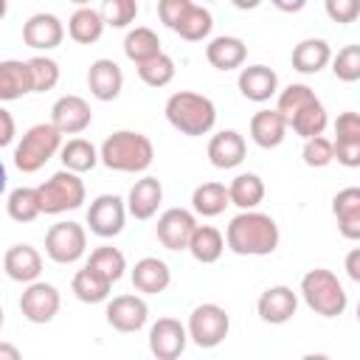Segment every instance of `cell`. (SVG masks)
I'll list each match as a JSON object with an SVG mask.
<instances>
[{
    "mask_svg": "<svg viewBox=\"0 0 360 360\" xmlns=\"http://www.w3.org/2000/svg\"><path fill=\"white\" fill-rule=\"evenodd\" d=\"M281 242V231L270 214L256 208L239 211L225 228V245L236 256H270Z\"/></svg>",
    "mask_w": 360,
    "mask_h": 360,
    "instance_id": "obj_1",
    "label": "cell"
},
{
    "mask_svg": "<svg viewBox=\"0 0 360 360\" xmlns=\"http://www.w3.org/2000/svg\"><path fill=\"white\" fill-rule=\"evenodd\" d=\"M152 160H155V146L138 129H115L98 146V163H104L110 172L138 174L146 172Z\"/></svg>",
    "mask_w": 360,
    "mask_h": 360,
    "instance_id": "obj_2",
    "label": "cell"
},
{
    "mask_svg": "<svg viewBox=\"0 0 360 360\" xmlns=\"http://www.w3.org/2000/svg\"><path fill=\"white\" fill-rule=\"evenodd\" d=\"M166 121L188 135V138H200V135H208L217 124V107L208 96L202 93H194V90H177L166 98Z\"/></svg>",
    "mask_w": 360,
    "mask_h": 360,
    "instance_id": "obj_3",
    "label": "cell"
},
{
    "mask_svg": "<svg viewBox=\"0 0 360 360\" xmlns=\"http://www.w3.org/2000/svg\"><path fill=\"white\" fill-rule=\"evenodd\" d=\"M304 304L321 315V318H340L349 307V295L340 284V278L326 270V267H312L301 276V287H298Z\"/></svg>",
    "mask_w": 360,
    "mask_h": 360,
    "instance_id": "obj_4",
    "label": "cell"
},
{
    "mask_svg": "<svg viewBox=\"0 0 360 360\" xmlns=\"http://www.w3.org/2000/svg\"><path fill=\"white\" fill-rule=\"evenodd\" d=\"M59 146H62V132L51 124V121H42V124H34L22 132V138L17 141L14 146V166L22 172V174H34L39 172L53 155H59Z\"/></svg>",
    "mask_w": 360,
    "mask_h": 360,
    "instance_id": "obj_5",
    "label": "cell"
},
{
    "mask_svg": "<svg viewBox=\"0 0 360 360\" xmlns=\"http://www.w3.org/2000/svg\"><path fill=\"white\" fill-rule=\"evenodd\" d=\"M39 191V208L42 214H65V211H76L82 208L87 188L84 180L70 172V169H59L53 172L42 186H37Z\"/></svg>",
    "mask_w": 360,
    "mask_h": 360,
    "instance_id": "obj_6",
    "label": "cell"
},
{
    "mask_svg": "<svg viewBox=\"0 0 360 360\" xmlns=\"http://www.w3.org/2000/svg\"><path fill=\"white\" fill-rule=\"evenodd\" d=\"M188 340L200 349H217L231 332V315L219 304H200L191 309L186 323Z\"/></svg>",
    "mask_w": 360,
    "mask_h": 360,
    "instance_id": "obj_7",
    "label": "cell"
},
{
    "mask_svg": "<svg viewBox=\"0 0 360 360\" xmlns=\"http://www.w3.org/2000/svg\"><path fill=\"white\" fill-rule=\"evenodd\" d=\"M87 250V231L84 225L68 219V222H56L48 228L45 233V253L51 262L56 264H73L84 256Z\"/></svg>",
    "mask_w": 360,
    "mask_h": 360,
    "instance_id": "obj_8",
    "label": "cell"
},
{
    "mask_svg": "<svg viewBox=\"0 0 360 360\" xmlns=\"http://www.w3.org/2000/svg\"><path fill=\"white\" fill-rule=\"evenodd\" d=\"M127 202L118 194H98L87 208V228L101 239H112L124 231Z\"/></svg>",
    "mask_w": 360,
    "mask_h": 360,
    "instance_id": "obj_9",
    "label": "cell"
},
{
    "mask_svg": "<svg viewBox=\"0 0 360 360\" xmlns=\"http://www.w3.org/2000/svg\"><path fill=\"white\" fill-rule=\"evenodd\" d=\"M59 307H62L59 290L53 284H48V281H39V278L37 281H28L25 290H22V295H20V312L31 323H48V321H53L56 312H59Z\"/></svg>",
    "mask_w": 360,
    "mask_h": 360,
    "instance_id": "obj_10",
    "label": "cell"
},
{
    "mask_svg": "<svg viewBox=\"0 0 360 360\" xmlns=\"http://www.w3.org/2000/svg\"><path fill=\"white\" fill-rule=\"evenodd\" d=\"M194 228H197V214L194 211H188V208H166L158 217L155 233H158V242L166 250H186Z\"/></svg>",
    "mask_w": 360,
    "mask_h": 360,
    "instance_id": "obj_11",
    "label": "cell"
},
{
    "mask_svg": "<svg viewBox=\"0 0 360 360\" xmlns=\"http://www.w3.org/2000/svg\"><path fill=\"white\" fill-rule=\"evenodd\" d=\"M188 346V332L186 323H180L177 318H158L149 326V352L158 360H174L186 352Z\"/></svg>",
    "mask_w": 360,
    "mask_h": 360,
    "instance_id": "obj_12",
    "label": "cell"
},
{
    "mask_svg": "<svg viewBox=\"0 0 360 360\" xmlns=\"http://www.w3.org/2000/svg\"><path fill=\"white\" fill-rule=\"evenodd\" d=\"M51 124L62 135H79V132H84L93 124V110H90V104L82 96L68 93V96H59L53 101V107H51Z\"/></svg>",
    "mask_w": 360,
    "mask_h": 360,
    "instance_id": "obj_13",
    "label": "cell"
},
{
    "mask_svg": "<svg viewBox=\"0 0 360 360\" xmlns=\"http://www.w3.org/2000/svg\"><path fill=\"white\" fill-rule=\"evenodd\" d=\"M104 315H107V323H110L112 329L129 335V332H138V329L146 326V321H149V307H146V301H143L141 295L127 292V295L110 298Z\"/></svg>",
    "mask_w": 360,
    "mask_h": 360,
    "instance_id": "obj_14",
    "label": "cell"
},
{
    "mask_svg": "<svg viewBox=\"0 0 360 360\" xmlns=\"http://www.w3.org/2000/svg\"><path fill=\"white\" fill-rule=\"evenodd\" d=\"M65 39V25L51 11H37L22 22V42L34 51H53Z\"/></svg>",
    "mask_w": 360,
    "mask_h": 360,
    "instance_id": "obj_15",
    "label": "cell"
},
{
    "mask_svg": "<svg viewBox=\"0 0 360 360\" xmlns=\"http://www.w3.org/2000/svg\"><path fill=\"white\" fill-rule=\"evenodd\" d=\"M256 312L264 323L281 326L298 312V292H292V287H287V284L267 287L256 301Z\"/></svg>",
    "mask_w": 360,
    "mask_h": 360,
    "instance_id": "obj_16",
    "label": "cell"
},
{
    "mask_svg": "<svg viewBox=\"0 0 360 360\" xmlns=\"http://www.w3.org/2000/svg\"><path fill=\"white\" fill-rule=\"evenodd\" d=\"M236 87L248 101L262 104V101H270L278 93V73L267 65H248V68L239 70Z\"/></svg>",
    "mask_w": 360,
    "mask_h": 360,
    "instance_id": "obj_17",
    "label": "cell"
},
{
    "mask_svg": "<svg viewBox=\"0 0 360 360\" xmlns=\"http://www.w3.org/2000/svg\"><path fill=\"white\" fill-rule=\"evenodd\" d=\"M127 214H132L135 219H152L163 202V186L158 177L143 174L141 180L132 183L129 194H127Z\"/></svg>",
    "mask_w": 360,
    "mask_h": 360,
    "instance_id": "obj_18",
    "label": "cell"
},
{
    "mask_svg": "<svg viewBox=\"0 0 360 360\" xmlns=\"http://www.w3.org/2000/svg\"><path fill=\"white\" fill-rule=\"evenodd\" d=\"M87 87H90L93 98H98V101H112V98H118L121 90H124V73H121L118 62L104 59V56L96 59V62L90 65V70H87Z\"/></svg>",
    "mask_w": 360,
    "mask_h": 360,
    "instance_id": "obj_19",
    "label": "cell"
},
{
    "mask_svg": "<svg viewBox=\"0 0 360 360\" xmlns=\"http://www.w3.org/2000/svg\"><path fill=\"white\" fill-rule=\"evenodd\" d=\"M245 155H248V143L245 135H239L236 129H219L208 141V160L217 169H236L245 160Z\"/></svg>",
    "mask_w": 360,
    "mask_h": 360,
    "instance_id": "obj_20",
    "label": "cell"
},
{
    "mask_svg": "<svg viewBox=\"0 0 360 360\" xmlns=\"http://www.w3.org/2000/svg\"><path fill=\"white\" fill-rule=\"evenodd\" d=\"M3 270L11 281H20V284H28V281H37L39 273H42V256L37 248L20 242V245H11L3 256Z\"/></svg>",
    "mask_w": 360,
    "mask_h": 360,
    "instance_id": "obj_21",
    "label": "cell"
},
{
    "mask_svg": "<svg viewBox=\"0 0 360 360\" xmlns=\"http://www.w3.org/2000/svg\"><path fill=\"white\" fill-rule=\"evenodd\" d=\"M129 276H132V287H135L138 292H143V295H158V292H163V290L172 284V270H169V264H166L163 259H158V256H143V259H138Z\"/></svg>",
    "mask_w": 360,
    "mask_h": 360,
    "instance_id": "obj_22",
    "label": "cell"
},
{
    "mask_svg": "<svg viewBox=\"0 0 360 360\" xmlns=\"http://www.w3.org/2000/svg\"><path fill=\"white\" fill-rule=\"evenodd\" d=\"M332 214L338 219V231L349 242H357L360 239V188L357 186L340 188L332 197Z\"/></svg>",
    "mask_w": 360,
    "mask_h": 360,
    "instance_id": "obj_23",
    "label": "cell"
},
{
    "mask_svg": "<svg viewBox=\"0 0 360 360\" xmlns=\"http://www.w3.org/2000/svg\"><path fill=\"white\" fill-rule=\"evenodd\" d=\"M332 59V48L326 39L321 37H309V39H301L292 53H290V62H292V70L304 73V76H315L321 73Z\"/></svg>",
    "mask_w": 360,
    "mask_h": 360,
    "instance_id": "obj_24",
    "label": "cell"
},
{
    "mask_svg": "<svg viewBox=\"0 0 360 360\" xmlns=\"http://www.w3.org/2000/svg\"><path fill=\"white\" fill-rule=\"evenodd\" d=\"M250 141L262 149H276L287 138V121L278 110H259L250 118Z\"/></svg>",
    "mask_w": 360,
    "mask_h": 360,
    "instance_id": "obj_25",
    "label": "cell"
},
{
    "mask_svg": "<svg viewBox=\"0 0 360 360\" xmlns=\"http://www.w3.org/2000/svg\"><path fill=\"white\" fill-rule=\"evenodd\" d=\"M205 59L217 70H236L248 59V45L239 37H225L222 34V37H214L205 45Z\"/></svg>",
    "mask_w": 360,
    "mask_h": 360,
    "instance_id": "obj_26",
    "label": "cell"
},
{
    "mask_svg": "<svg viewBox=\"0 0 360 360\" xmlns=\"http://www.w3.org/2000/svg\"><path fill=\"white\" fill-rule=\"evenodd\" d=\"M200 264H214L222 259L225 253V236L219 228L214 225H197L191 239H188V248H186Z\"/></svg>",
    "mask_w": 360,
    "mask_h": 360,
    "instance_id": "obj_27",
    "label": "cell"
},
{
    "mask_svg": "<svg viewBox=\"0 0 360 360\" xmlns=\"http://www.w3.org/2000/svg\"><path fill=\"white\" fill-rule=\"evenodd\" d=\"M31 93V76H28V62L22 59H3L0 62V104L3 101H17Z\"/></svg>",
    "mask_w": 360,
    "mask_h": 360,
    "instance_id": "obj_28",
    "label": "cell"
},
{
    "mask_svg": "<svg viewBox=\"0 0 360 360\" xmlns=\"http://www.w3.org/2000/svg\"><path fill=\"white\" fill-rule=\"evenodd\" d=\"M104 20H101V11L90 8V6H76V11L70 14L68 20V37L79 45H93L101 39L104 34Z\"/></svg>",
    "mask_w": 360,
    "mask_h": 360,
    "instance_id": "obj_29",
    "label": "cell"
},
{
    "mask_svg": "<svg viewBox=\"0 0 360 360\" xmlns=\"http://www.w3.org/2000/svg\"><path fill=\"white\" fill-rule=\"evenodd\" d=\"M228 200L231 205H236L239 211L248 208H259L264 200V180L253 172H242L228 183Z\"/></svg>",
    "mask_w": 360,
    "mask_h": 360,
    "instance_id": "obj_30",
    "label": "cell"
},
{
    "mask_svg": "<svg viewBox=\"0 0 360 360\" xmlns=\"http://www.w3.org/2000/svg\"><path fill=\"white\" fill-rule=\"evenodd\" d=\"M228 205H231V200H228V186L225 183L208 180V183H200L191 191V211L200 214V217H219V214H225Z\"/></svg>",
    "mask_w": 360,
    "mask_h": 360,
    "instance_id": "obj_31",
    "label": "cell"
},
{
    "mask_svg": "<svg viewBox=\"0 0 360 360\" xmlns=\"http://www.w3.org/2000/svg\"><path fill=\"white\" fill-rule=\"evenodd\" d=\"M70 290H73V295H76L82 304H101V301L110 298L112 284H110L104 276H98L93 267L84 264L82 270H76V276H73V281H70Z\"/></svg>",
    "mask_w": 360,
    "mask_h": 360,
    "instance_id": "obj_32",
    "label": "cell"
},
{
    "mask_svg": "<svg viewBox=\"0 0 360 360\" xmlns=\"http://www.w3.org/2000/svg\"><path fill=\"white\" fill-rule=\"evenodd\" d=\"M329 124V115H326V107L321 98L304 104L290 121H287V129H292L298 138H312V135H323Z\"/></svg>",
    "mask_w": 360,
    "mask_h": 360,
    "instance_id": "obj_33",
    "label": "cell"
},
{
    "mask_svg": "<svg viewBox=\"0 0 360 360\" xmlns=\"http://www.w3.org/2000/svg\"><path fill=\"white\" fill-rule=\"evenodd\" d=\"M211 28H214V17H211V11H208L205 6L191 3L172 31H174L180 39H186V42H200V39H205V37L211 34Z\"/></svg>",
    "mask_w": 360,
    "mask_h": 360,
    "instance_id": "obj_34",
    "label": "cell"
},
{
    "mask_svg": "<svg viewBox=\"0 0 360 360\" xmlns=\"http://www.w3.org/2000/svg\"><path fill=\"white\" fill-rule=\"evenodd\" d=\"M59 158H62L65 169H70L76 174H84L98 163V149L87 138H70L68 143L59 146Z\"/></svg>",
    "mask_w": 360,
    "mask_h": 360,
    "instance_id": "obj_35",
    "label": "cell"
},
{
    "mask_svg": "<svg viewBox=\"0 0 360 360\" xmlns=\"http://www.w3.org/2000/svg\"><path fill=\"white\" fill-rule=\"evenodd\" d=\"M160 51L163 48H160L158 34L152 28H146V25H138V28L127 31V37H124V53L135 65L143 62V59H149V56H155V53H160Z\"/></svg>",
    "mask_w": 360,
    "mask_h": 360,
    "instance_id": "obj_36",
    "label": "cell"
},
{
    "mask_svg": "<svg viewBox=\"0 0 360 360\" xmlns=\"http://www.w3.org/2000/svg\"><path fill=\"white\" fill-rule=\"evenodd\" d=\"M6 211L14 222H34L42 208H39V191L34 186H20L8 194L6 200Z\"/></svg>",
    "mask_w": 360,
    "mask_h": 360,
    "instance_id": "obj_37",
    "label": "cell"
},
{
    "mask_svg": "<svg viewBox=\"0 0 360 360\" xmlns=\"http://www.w3.org/2000/svg\"><path fill=\"white\" fill-rule=\"evenodd\" d=\"M135 70H138V79H141L146 87H166V84L174 79V59L160 51V53H155V56L138 62Z\"/></svg>",
    "mask_w": 360,
    "mask_h": 360,
    "instance_id": "obj_38",
    "label": "cell"
},
{
    "mask_svg": "<svg viewBox=\"0 0 360 360\" xmlns=\"http://www.w3.org/2000/svg\"><path fill=\"white\" fill-rule=\"evenodd\" d=\"M87 267H93L98 276H104L110 284H115V281L124 276V270H127V259H124V253H121L118 248L101 245V248H96V250L90 253Z\"/></svg>",
    "mask_w": 360,
    "mask_h": 360,
    "instance_id": "obj_39",
    "label": "cell"
},
{
    "mask_svg": "<svg viewBox=\"0 0 360 360\" xmlns=\"http://www.w3.org/2000/svg\"><path fill=\"white\" fill-rule=\"evenodd\" d=\"M28 76H31V93H45L59 84V65L51 56H31L28 59Z\"/></svg>",
    "mask_w": 360,
    "mask_h": 360,
    "instance_id": "obj_40",
    "label": "cell"
},
{
    "mask_svg": "<svg viewBox=\"0 0 360 360\" xmlns=\"http://www.w3.org/2000/svg\"><path fill=\"white\" fill-rule=\"evenodd\" d=\"M318 96H315V90L309 87V84H304V82H292V84H287L284 90H278V101H276V110L284 115V121H290L304 104H309V101H315Z\"/></svg>",
    "mask_w": 360,
    "mask_h": 360,
    "instance_id": "obj_41",
    "label": "cell"
},
{
    "mask_svg": "<svg viewBox=\"0 0 360 360\" xmlns=\"http://www.w3.org/2000/svg\"><path fill=\"white\" fill-rule=\"evenodd\" d=\"M329 65H332L335 79L349 82V84L357 82L360 79V45H343L338 53H332Z\"/></svg>",
    "mask_w": 360,
    "mask_h": 360,
    "instance_id": "obj_42",
    "label": "cell"
},
{
    "mask_svg": "<svg viewBox=\"0 0 360 360\" xmlns=\"http://www.w3.org/2000/svg\"><path fill=\"white\" fill-rule=\"evenodd\" d=\"M101 20L110 28H127L138 17V0H101Z\"/></svg>",
    "mask_w": 360,
    "mask_h": 360,
    "instance_id": "obj_43",
    "label": "cell"
},
{
    "mask_svg": "<svg viewBox=\"0 0 360 360\" xmlns=\"http://www.w3.org/2000/svg\"><path fill=\"white\" fill-rule=\"evenodd\" d=\"M301 158L309 169H323L335 160V152H332V141L323 138V135H312V138H304V149H301Z\"/></svg>",
    "mask_w": 360,
    "mask_h": 360,
    "instance_id": "obj_44",
    "label": "cell"
},
{
    "mask_svg": "<svg viewBox=\"0 0 360 360\" xmlns=\"http://www.w3.org/2000/svg\"><path fill=\"white\" fill-rule=\"evenodd\" d=\"M323 8L332 22L349 25L360 17V0H323Z\"/></svg>",
    "mask_w": 360,
    "mask_h": 360,
    "instance_id": "obj_45",
    "label": "cell"
},
{
    "mask_svg": "<svg viewBox=\"0 0 360 360\" xmlns=\"http://www.w3.org/2000/svg\"><path fill=\"white\" fill-rule=\"evenodd\" d=\"M335 141H360V115L346 110L335 121Z\"/></svg>",
    "mask_w": 360,
    "mask_h": 360,
    "instance_id": "obj_46",
    "label": "cell"
},
{
    "mask_svg": "<svg viewBox=\"0 0 360 360\" xmlns=\"http://www.w3.org/2000/svg\"><path fill=\"white\" fill-rule=\"evenodd\" d=\"M332 152L340 166H346V169L360 166V141H332Z\"/></svg>",
    "mask_w": 360,
    "mask_h": 360,
    "instance_id": "obj_47",
    "label": "cell"
},
{
    "mask_svg": "<svg viewBox=\"0 0 360 360\" xmlns=\"http://www.w3.org/2000/svg\"><path fill=\"white\" fill-rule=\"evenodd\" d=\"M194 0H158V17L166 28H174L177 20L186 14V8L191 6Z\"/></svg>",
    "mask_w": 360,
    "mask_h": 360,
    "instance_id": "obj_48",
    "label": "cell"
},
{
    "mask_svg": "<svg viewBox=\"0 0 360 360\" xmlns=\"http://www.w3.org/2000/svg\"><path fill=\"white\" fill-rule=\"evenodd\" d=\"M14 135H17V124H14V115L0 104V149L3 146H8L11 141H14Z\"/></svg>",
    "mask_w": 360,
    "mask_h": 360,
    "instance_id": "obj_49",
    "label": "cell"
},
{
    "mask_svg": "<svg viewBox=\"0 0 360 360\" xmlns=\"http://www.w3.org/2000/svg\"><path fill=\"white\" fill-rule=\"evenodd\" d=\"M346 276L352 281H360V248H352L346 253Z\"/></svg>",
    "mask_w": 360,
    "mask_h": 360,
    "instance_id": "obj_50",
    "label": "cell"
},
{
    "mask_svg": "<svg viewBox=\"0 0 360 360\" xmlns=\"http://www.w3.org/2000/svg\"><path fill=\"white\" fill-rule=\"evenodd\" d=\"M278 11H284V14H298L304 6H307V0H270Z\"/></svg>",
    "mask_w": 360,
    "mask_h": 360,
    "instance_id": "obj_51",
    "label": "cell"
},
{
    "mask_svg": "<svg viewBox=\"0 0 360 360\" xmlns=\"http://www.w3.org/2000/svg\"><path fill=\"white\" fill-rule=\"evenodd\" d=\"M0 360H20V349L14 343L0 340Z\"/></svg>",
    "mask_w": 360,
    "mask_h": 360,
    "instance_id": "obj_52",
    "label": "cell"
},
{
    "mask_svg": "<svg viewBox=\"0 0 360 360\" xmlns=\"http://www.w3.org/2000/svg\"><path fill=\"white\" fill-rule=\"evenodd\" d=\"M239 11H253V8H259L262 6V0H231Z\"/></svg>",
    "mask_w": 360,
    "mask_h": 360,
    "instance_id": "obj_53",
    "label": "cell"
},
{
    "mask_svg": "<svg viewBox=\"0 0 360 360\" xmlns=\"http://www.w3.org/2000/svg\"><path fill=\"white\" fill-rule=\"evenodd\" d=\"M6 186H8V174H6V166H3V160H0V194L6 191Z\"/></svg>",
    "mask_w": 360,
    "mask_h": 360,
    "instance_id": "obj_54",
    "label": "cell"
},
{
    "mask_svg": "<svg viewBox=\"0 0 360 360\" xmlns=\"http://www.w3.org/2000/svg\"><path fill=\"white\" fill-rule=\"evenodd\" d=\"M6 11H8V0H0V20L6 17Z\"/></svg>",
    "mask_w": 360,
    "mask_h": 360,
    "instance_id": "obj_55",
    "label": "cell"
},
{
    "mask_svg": "<svg viewBox=\"0 0 360 360\" xmlns=\"http://www.w3.org/2000/svg\"><path fill=\"white\" fill-rule=\"evenodd\" d=\"M70 3H76V6H90V0H70Z\"/></svg>",
    "mask_w": 360,
    "mask_h": 360,
    "instance_id": "obj_56",
    "label": "cell"
},
{
    "mask_svg": "<svg viewBox=\"0 0 360 360\" xmlns=\"http://www.w3.org/2000/svg\"><path fill=\"white\" fill-rule=\"evenodd\" d=\"M3 321H6V312H3V307H0V329H3Z\"/></svg>",
    "mask_w": 360,
    "mask_h": 360,
    "instance_id": "obj_57",
    "label": "cell"
},
{
    "mask_svg": "<svg viewBox=\"0 0 360 360\" xmlns=\"http://www.w3.org/2000/svg\"><path fill=\"white\" fill-rule=\"evenodd\" d=\"M205 3H214V0H205Z\"/></svg>",
    "mask_w": 360,
    "mask_h": 360,
    "instance_id": "obj_58",
    "label": "cell"
}]
</instances>
